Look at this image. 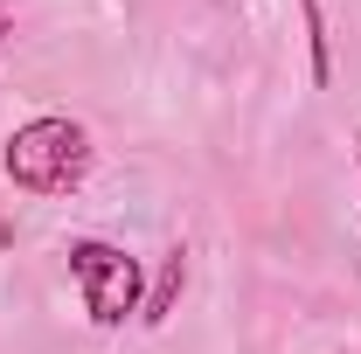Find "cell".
<instances>
[{
    "label": "cell",
    "instance_id": "6",
    "mask_svg": "<svg viewBox=\"0 0 361 354\" xmlns=\"http://www.w3.org/2000/svg\"><path fill=\"white\" fill-rule=\"evenodd\" d=\"M355 174H361V133H355Z\"/></svg>",
    "mask_w": 361,
    "mask_h": 354
},
{
    "label": "cell",
    "instance_id": "2",
    "mask_svg": "<svg viewBox=\"0 0 361 354\" xmlns=\"http://www.w3.org/2000/svg\"><path fill=\"white\" fill-rule=\"evenodd\" d=\"M63 257H70V278H77V292H84L90 326L118 334L126 319H139V306H146V264H139L133 250H118V243H104V236H70Z\"/></svg>",
    "mask_w": 361,
    "mask_h": 354
},
{
    "label": "cell",
    "instance_id": "1",
    "mask_svg": "<svg viewBox=\"0 0 361 354\" xmlns=\"http://www.w3.org/2000/svg\"><path fill=\"white\" fill-rule=\"evenodd\" d=\"M0 167L21 195H77L97 167V146H90V126L84 118H63V111H42V118H21L7 146H0Z\"/></svg>",
    "mask_w": 361,
    "mask_h": 354
},
{
    "label": "cell",
    "instance_id": "3",
    "mask_svg": "<svg viewBox=\"0 0 361 354\" xmlns=\"http://www.w3.org/2000/svg\"><path fill=\"white\" fill-rule=\"evenodd\" d=\"M180 285H188V250H167L160 257V271H153V285H146V306H139V326H167L180 306Z\"/></svg>",
    "mask_w": 361,
    "mask_h": 354
},
{
    "label": "cell",
    "instance_id": "5",
    "mask_svg": "<svg viewBox=\"0 0 361 354\" xmlns=\"http://www.w3.org/2000/svg\"><path fill=\"white\" fill-rule=\"evenodd\" d=\"M7 35H14V21H7V14H0V42H7Z\"/></svg>",
    "mask_w": 361,
    "mask_h": 354
},
{
    "label": "cell",
    "instance_id": "4",
    "mask_svg": "<svg viewBox=\"0 0 361 354\" xmlns=\"http://www.w3.org/2000/svg\"><path fill=\"white\" fill-rule=\"evenodd\" d=\"M299 7V21H306V70H313V84L326 90L334 84V35H326V7L319 0H292Z\"/></svg>",
    "mask_w": 361,
    "mask_h": 354
}]
</instances>
